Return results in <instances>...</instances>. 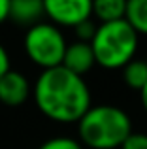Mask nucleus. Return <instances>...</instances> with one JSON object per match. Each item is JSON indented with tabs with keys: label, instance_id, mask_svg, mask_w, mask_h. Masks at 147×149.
I'll list each match as a JSON object with an SVG mask.
<instances>
[{
	"label": "nucleus",
	"instance_id": "12",
	"mask_svg": "<svg viewBox=\"0 0 147 149\" xmlns=\"http://www.w3.org/2000/svg\"><path fill=\"white\" fill-rule=\"evenodd\" d=\"M38 149H83L77 140L74 138H66V136H57V138L45 140Z\"/></svg>",
	"mask_w": 147,
	"mask_h": 149
},
{
	"label": "nucleus",
	"instance_id": "7",
	"mask_svg": "<svg viewBox=\"0 0 147 149\" xmlns=\"http://www.w3.org/2000/svg\"><path fill=\"white\" fill-rule=\"evenodd\" d=\"M62 66L81 77L87 72H91L96 66V58H94V51H92L91 42L76 40L74 44H68L62 58Z\"/></svg>",
	"mask_w": 147,
	"mask_h": 149
},
{
	"label": "nucleus",
	"instance_id": "16",
	"mask_svg": "<svg viewBox=\"0 0 147 149\" xmlns=\"http://www.w3.org/2000/svg\"><path fill=\"white\" fill-rule=\"evenodd\" d=\"M10 15V0H0V25L8 19Z\"/></svg>",
	"mask_w": 147,
	"mask_h": 149
},
{
	"label": "nucleus",
	"instance_id": "2",
	"mask_svg": "<svg viewBox=\"0 0 147 149\" xmlns=\"http://www.w3.org/2000/svg\"><path fill=\"white\" fill-rule=\"evenodd\" d=\"M132 132V123L126 111L111 104L91 106L77 121L81 143L91 149H117Z\"/></svg>",
	"mask_w": 147,
	"mask_h": 149
},
{
	"label": "nucleus",
	"instance_id": "11",
	"mask_svg": "<svg viewBox=\"0 0 147 149\" xmlns=\"http://www.w3.org/2000/svg\"><path fill=\"white\" fill-rule=\"evenodd\" d=\"M123 79L134 91H141L147 83V62L132 58L128 64L123 68Z\"/></svg>",
	"mask_w": 147,
	"mask_h": 149
},
{
	"label": "nucleus",
	"instance_id": "9",
	"mask_svg": "<svg viewBox=\"0 0 147 149\" xmlns=\"http://www.w3.org/2000/svg\"><path fill=\"white\" fill-rule=\"evenodd\" d=\"M126 0H92V15L100 23L125 19Z\"/></svg>",
	"mask_w": 147,
	"mask_h": 149
},
{
	"label": "nucleus",
	"instance_id": "4",
	"mask_svg": "<svg viewBox=\"0 0 147 149\" xmlns=\"http://www.w3.org/2000/svg\"><path fill=\"white\" fill-rule=\"evenodd\" d=\"M25 53L36 66L42 70L62 66V58L66 53V40L60 29L53 23H36L28 26L25 34Z\"/></svg>",
	"mask_w": 147,
	"mask_h": 149
},
{
	"label": "nucleus",
	"instance_id": "13",
	"mask_svg": "<svg viewBox=\"0 0 147 149\" xmlns=\"http://www.w3.org/2000/svg\"><path fill=\"white\" fill-rule=\"evenodd\" d=\"M96 26H98V25H94V23H92L91 19H87V21L79 23V25L76 26V34H77V40H81V42H91L92 38H94Z\"/></svg>",
	"mask_w": 147,
	"mask_h": 149
},
{
	"label": "nucleus",
	"instance_id": "10",
	"mask_svg": "<svg viewBox=\"0 0 147 149\" xmlns=\"http://www.w3.org/2000/svg\"><path fill=\"white\" fill-rule=\"evenodd\" d=\"M125 21L136 30L138 36H147V0H126Z\"/></svg>",
	"mask_w": 147,
	"mask_h": 149
},
{
	"label": "nucleus",
	"instance_id": "3",
	"mask_svg": "<svg viewBox=\"0 0 147 149\" xmlns=\"http://www.w3.org/2000/svg\"><path fill=\"white\" fill-rule=\"evenodd\" d=\"M138 34L125 19L100 23L91 40L96 64L106 70L125 68L138 51Z\"/></svg>",
	"mask_w": 147,
	"mask_h": 149
},
{
	"label": "nucleus",
	"instance_id": "6",
	"mask_svg": "<svg viewBox=\"0 0 147 149\" xmlns=\"http://www.w3.org/2000/svg\"><path fill=\"white\" fill-rule=\"evenodd\" d=\"M30 95H32V87L25 74L17 70H8L0 77V102L4 106L19 108L28 100Z\"/></svg>",
	"mask_w": 147,
	"mask_h": 149
},
{
	"label": "nucleus",
	"instance_id": "8",
	"mask_svg": "<svg viewBox=\"0 0 147 149\" xmlns=\"http://www.w3.org/2000/svg\"><path fill=\"white\" fill-rule=\"evenodd\" d=\"M42 15H45L44 0H10V15L8 19L17 25L32 26L40 23Z\"/></svg>",
	"mask_w": 147,
	"mask_h": 149
},
{
	"label": "nucleus",
	"instance_id": "14",
	"mask_svg": "<svg viewBox=\"0 0 147 149\" xmlns=\"http://www.w3.org/2000/svg\"><path fill=\"white\" fill-rule=\"evenodd\" d=\"M121 149H147V134H144V132H132L123 142Z\"/></svg>",
	"mask_w": 147,
	"mask_h": 149
},
{
	"label": "nucleus",
	"instance_id": "15",
	"mask_svg": "<svg viewBox=\"0 0 147 149\" xmlns=\"http://www.w3.org/2000/svg\"><path fill=\"white\" fill-rule=\"evenodd\" d=\"M8 70H11L10 68V55H8V51L4 49V45L0 44V77H2Z\"/></svg>",
	"mask_w": 147,
	"mask_h": 149
},
{
	"label": "nucleus",
	"instance_id": "17",
	"mask_svg": "<svg viewBox=\"0 0 147 149\" xmlns=\"http://www.w3.org/2000/svg\"><path fill=\"white\" fill-rule=\"evenodd\" d=\"M140 100H141V106H144V109L147 111V83H145V87L140 91Z\"/></svg>",
	"mask_w": 147,
	"mask_h": 149
},
{
	"label": "nucleus",
	"instance_id": "5",
	"mask_svg": "<svg viewBox=\"0 0 147 149\" xmlns=\"http://www.w3.org/2000/svg\"><path fill=\"white\" fill-rule=\"evenodd\" d=\"M49 21L57 26H72L92 17V0H44Z\"/></svg>",
	"mask_w": 147,
	"mask_h": 149
},
{
	"label": "nucleus",
	"instance_id": "1",
	"mask_svg": "<svg viewBox=\"0 0 147 149\" xmlns=\"http://www.w3.org/2000/svg\"><path fill=\"white\" fill-rule=\"evenodd\" d=\"M36 108L57 123H77L91 108V89L85 77L64 66L42 70L32 87Z\"/></svg>",
	"mask_w": 147,
	"mask_h": 149
}]
</instances>
